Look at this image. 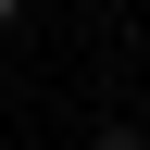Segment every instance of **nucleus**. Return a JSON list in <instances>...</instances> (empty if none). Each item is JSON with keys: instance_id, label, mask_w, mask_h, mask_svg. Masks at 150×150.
<instances>
[{"instance_id": "nucleus-2", "label": "nucleus", "mask_w": 150, "mask_h": 150, "mask_svg": "<svg viewBox=\"0 0 150 150\" xmlns=\"http://www.w3.org/2000/svg\"><path fill=\"white\" fill-rule=\"evenodd\" d=\"M0 25H13V0H0Z\"/></svg>"}, {"instance_id": "nucleus-1", "label": "nucleus", "mask_w": 150, "mask_h": 150, "mask_svg": "<svg viewBox=\"0 0 150 150\" xmlns=\"http://www.w3.org/2000/svg\"><path fill=\"white\" fill-rule=\"evenodd\" d=\"M100 150H138V138H125V125H100Z\"/></svg>"}]
</instances>
